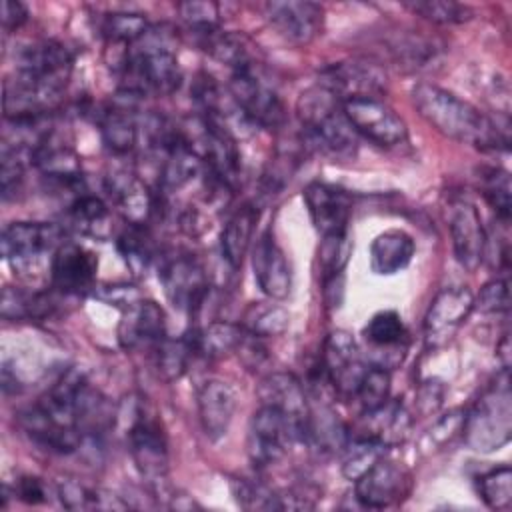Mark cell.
Segmentation results:
<instances>
[{
	"label": "cell",
	"mask_w": 512,
	"mask_h": 512,
	"mask_svg": "<svg viewBox=\"0 0 512 512\" xmlns=\"http://www.w3.org/2000/svg\"><path fill=\"white\" fill-rule=\"evenodd\" d=\"M412 100L420 116L450 140L472 144L480 150H506L510 144L508 120H494L436 84H416Z\"/></svg>",
	"instance_id": "cell-1"
},
{
	"label": "cell",
	"mask_w": 512,
	"mask_h": 512,
	"mask_svg": "<svg viewBox=\"0 0 512 512\" xmlns=\"http://www.w3.org/2000/svg\"><path fill=\"white\" fill-rule=\"evenodd\" d=\"M296 114L308 146L336 160H350L356 156L358 134L348 124L342 112V100L334 92L322 84L310 86L300 94Z\"/></svg>",
	"instance_id": "cell-2"
},
{
	"label": "cell",
	"mask_w": 512,
	"mask_h": 512,
	"mask_svg": "<svg viewBox=\"0 0 512 512\" xmlns=\"http://www.w3.org/2000/svg\"><path fill=\"white\" fill-rule=\"evenodd\" d=\"M122 90L138 96H170L180 88L182 70L170 44L148 32L128 46L122 62Z\"/></svg>",
	"instance_id": "cell-3"
},
{
	"label": "cell",
	"mask_w": 512,
	"mask_h": 512,
	"mask_svg": "<svg viewBox=\"0 0 512 512\" xmlns=\"http://www.w3.org/2000/svg\"><path fill=\"white\" fill-rule=\"evenodd\" d=\"M512 434V394L508 370L496 376V382L476 400L474 408L464 414L462 436L474 452H494L508 444Z\"/></svg>",
	"instance_id": "cell-4"
},
{
	"label": "cell",
	"mask_w": 512,
	"mask_h": 512,
	"mask_svg": "<svg viewBox=\"0 0 512 512\" xmlns=\"http://www.w3.org/2000/svg\"><path fill=\"white\" fill-rule=\"evenodd\" d=\"M72 68L74 58L62 42L40 40L22 50L14 74L32 84L50 104H56L72 76Z\"/></svg>",
	"instance_id": "cell-5"
},
{
	"label": "cell",
	"mask_w": 512,
	"mask_h": 512,
	"mask_svg": "<svg viewBox=\"0 0 512 512\" xmlns=\"http://www.w3.org/2000/svg\"><path fill=\"white\" fill-rule=\"evenodd\" d=\"M158 278L168 302L182 312L196 314L208 298V274L190 252L178 250L162 256Z\"/></svg>",
	"instance_id": "cell-6"
},
{
	"label": "cell",
	"mask_w": 512,
	"mask_h": 512,
	"mask_svg": "<svg viewBox=\"0 0 512 512\" xmlns=\"http://www.w3.org/2000/svg\"><path fill=\"white\" fill-rule=\"evenodd\" d=\"M64 242V230L52 222H12L2 230L0 250L16 272H32L42 256L56 252Z\"/></svg>",
	"instance_id": "cell-7"
},
{
	"label": "cell",
	"mask_w": 512,
	"mask_h": 512,
	"mask_svg": "<svg viewBox=\"0 0 512 512\" xmlns=\"http://www.w3.org/2000/svg\"><path fill=\"white\" fill-rule=\"evenodd\" d=\"M230 96L240 112L254 124L274 130L286 122V110L278 92L260 76L258 64L234 70L230 78Z\"/></svg>",
	"instance_id": "cell-8"
},
{
	"label": "cell",
	"mask_w": 512,
	"mask_h": 512,
	"mask_svg": "<svg viewBox=\"0 0 512 512\" xmlns=\"http://www.w3.org/2000/svg\"><path fill=\"white\" fill-rule=\"evenodd\" d=\"M294 440L298 436L292 424L276 408L262 404L250 420L246 452L250 462L262 470L280 462Z\"/></svg>",
	"instance_id": "cell-9"
},
{
	"label": "cell",
	"mask_w": 512,
	"mask_h": 512,
	"mask_svg": "<svg viewBox=\"0 0 512 512\" xmlns=\"http://www.w3.org/2000/svg\"><path fill=\"white\" fill-rule=\"evenodd\" d=\"M342 112L356 134L378 146L390 148L408 136L406 122L380 98L344 100Z\"/></svg>",
	"instance_id": "cell-10"
},
{
	"label": "cell",
	"mask_w": 512,
	"mask_h": 512,
	"mask_svg": "<svg viewBox=\"0 0 512 512\" xmlns=\"http://www.w3.org/2000/svg\"><path fill=\"white\" fill-rule=\"evenodd\" d=\"M366 368L368 362L350 332L334 330L328 334L322 352V372L338 396L354 398Z\"/></svg>",
	"instance_id": "cell-11"
},
{
	"label": "cell",
	"mask_w": 512,
	"mask_h": 512,
	"mask_svg": "<svg viewBox=\"0 0 512 512\" xmlns=\"http://www.w3.org/2000/svg\"><path fill=\"white\" fill-rule=\"evenodd\" d=\"M128 446L136 470L146 482L160 486L168 474V442L160 422L138 408L128 430Z\"/></svg>",
	"instance_id": "cell-12"
},
{
	"label": "cell",
	"mask_w": 512,
	"mask_h": 512,
	"mask_svg": "<svg viewBox=\"0 0 512 512\" xmlns=\"http://www.w3.org/2000/svg\"><path fill=\"white\" fill-rule=\"evenodd\" d=\"M362 338L368 346L364 354L368 366L390 372L404 362L410 340L402 316L396 310L376 312L362 328Z\"/></svg>",
	"instance_id": "cell-13"
},
{
	"label": "cell",
	"mask_w": 512,
	"mask_h": 512,
	"mask_svg": "<svg viewBox=\"0 0 512 512\" xmlns=\"http://www.w3.org/2000/svg\"><path fill=\"white\" fill-rule=\"evenodd\" d=\"M386 72L370 60H344L326 66L318 84L334 92L342 102L352 98H380L386 92Z\"/></svg>",
	"instance_id": "cell-14"
},
{
	"label": "cell",
	"mask_w": 512,
	"mask_h": 512,
	"mask_svg": "<svg viewBox=\"0 0 512 512\" xmlns=\"http://www.w3.org/2000/svg\"><path fill=\"white\" fill-rule=\"evenodd\" d=\"M98 258L76 242H62L52 252L50 282L64 296H84L96 286Z\"/></svg>",
	"instance_id": "cell-15"
},
{
	"label": "cell",
	"mask_w": 512,
	"mask_h": 512,
	"mask_svg": "<svg viewBox=\"0 0 512 512\" xmlns=\"http://www.w3.org/2000/svg\"><path fill=\"white\" fill-rule=\"evenodd\" d=\"M354 482V498L364 508H388L410 492V472L386 456Z\"/></svg>",
	"instance_id": "cell-16"
},
{
	"label": "cell",
	"mask_w": 512,
	"mask_h": 512,
	"mask_svg": "<svg viewBox=\"0 0 512 512\" xmlns=\"http://www.w3.org/2000/svg\"><path fill=\"white\" fill-rule=\"evenodd\" d=\"M264 12L272 28L296 46L310 44L324 28V8L308 0L266 2Z\"/></svg>",
	"instance_id": "cell-17"
},
{
	"label": "cell",
	"mask_w": 512,
	"mask_h": 512,
	"mask_svg": "<svg viewBox=\"0 0 512 512\" xmlns=\"http://www.w3.org/2000/svg\"><path fill=\"white\" fill-rule=\"evenodd\" d=\"M474 310V294L466 286H446L432 300L424 316V336L428 346H440L466 322Z\"/></svg>",
	"instance_id": "cell-18"
},
{
	"label": "cell",
	"mask_w": 512,
	"mask_h": 512,
	"mask_svg": "<svg viewBox=\"0 0 512 512\" xmlns=\"http://www.w3.org/2000/svg\"><path fill=\"white\" fill-rule=\"evenodd\" d=\"M202 142V160L206 162L210 174L228 190H234L240 184V152L236 138L226 128V124H222L218 114L204 116Z\"/></svg>",
	"instance_id": "cell-19"
},
{
	"label": "cell",
	"mask_w": 512,
	"mask_h": 512,
	"mask_svg": "<svg viewBox=\"0 0 512 512\" xmlns=\"http://www.w3.org/2000/svg\"><path fill=\"white\" fill-rule=\"evenodd\" d=\"M118 342L124 350H152L166 338L164 310L152 300H136L122 310L116 330Z\"/></svg>",
	"instance_id": "cell-20"
},
{
	"label": "cell",
	"mask_w": 512,
	"mask_h": 512,
	"mask_svg": "<svg viewBox=\"0 0 512 512\" xmlns=\"http://www.w3.org/2000/svg\"><path fill=\"white\" fill-rule=\"evenodd\" d=\"M260 402L276 408L294 428L298 440H306L310 404L300 380L290 372L268 374L258 388Z\"/></svg>",
	"instance_id": "cell-21"
},
{
	"label": "cell",
	"mask_w": 512,
	"mask_h": 512,
	"mask_svg": "<svg viewBox=\"0 0 512 512\" xmlns=\"http://www.w3.org/2000/svg\"><path fill=\"white\" fill-rule=\"evenodd\" d=\"M304 202L314 228L324 236L346 234L352 212V200L346 190L326 184L310 182L304 188Z\"/></svg>",
	"instance_id": "cell-22"
},
{
	"label": "cell",
	"mask_w": 512,
	"mask_h": 512,
	"mask_svg": "<svg viewBox=\"0 0 512 512\" xmlns=\"http://www.w3.org/2000/svg\"><path fill=\"white\" fill-rule=\"evenodd\" d=\"M450 236L458 264L474 272L484 260L486 230L474 204L458 200L450 206Z\"/></svg>",
	"instance_id": "cell-23"
},
{
	"label": "cell",
	"mask_w": 512,
	"mask_h": 512,
	"mask_svg": "<svg viewBox=\"0 0 512 512\" xmlns=\"http://www.w3.org/2000/svg\"><path fill=\"white\" fill-rule=\"evenodd\" d=\"M18 424L34 444L56 454L76 452L84 444V436L78 428L58 422L38 402L18 414Z\"/></svg>",
	"instance_id": "cell-24"
},
{
	"label": "cell",
	"mask_w": 512,
	"mask_h": 512,
	"mask_svg": "<svg viewBox=\"0 0 512 512\" xmlns=\"http://www.w3.org/2000/svg\"><path fill=\"white\" fill-rule=\"evenodd\" d=\"M106 190L116 210L128 224L146 226L158 210V200L148 186L128 170H114L106 176Z\"/></svg>",
	"instance_id": "cell-25"
},
{
	"label": "cell",
	"mask_w": 512,
	"mask_h": 512,
	"mask_svg": "<svg viewBox=\"0 0 512 512\" xmlns=\"http://www.w3.org/2000/svg\"><path fill=\"white\" fill-rule=\"evenodd\" d=\"M254 278L270 300H284L292 288V272L282 248L266 230L252 252Z\"/></svg>",
	"instance_id": "cell-26"
},
{
	"label": "cell",
	"mask_w": 512,
	"mask_h": 512,
	"mask_svg": "<svg viewBox=\"0 0 512 512\" xmlns=\"http://www.w3.org/2000/svg\"><path fill=\"white\" fill-rule=\"evenodd\" d=\"M198 418L208 440L218 442L228 434L236 412V394L222 380H206L198 388Z\"/></svg>",
	"instance_id": "cell-27"
},
{
	"label": "cell",
	"mask_w": 512,
	"mask_h": 512,
	"mask_svg": "<svg viewBox=\"0 0 512 512\" xmlns=\"http://www.w3.org/2000/svg\"><path fill=\"white\" fill-rule=\"evenodd\" d=\"M30 162L50 180L66 186H76L82 180L80 158L54 130L32 150Z\"/></svg>",
	"instance_id": "cell-28"
},
{
	"label": "cell",
	"mask_w": 512,
	"mask_h": 512,
	"mask_svg": "<svg viewBox=\"0 0 512 512\" xmlns=\"http://www.w3.org/2000/svg\"><path fill=\"white\" fill-rule=\"evenodd\" d=\"M362 426L360 432H350V438H372L390 448L408 436L412 418L402 402L388 400L380 408L364 412Z\"/></svg>",
	"instance_id": "cell-29"
},
{
	"label": "cell",
	"mask_w": 512,
	"mask_h": 512,
	"mask_svg": "<svg viewBox=\"0 0 512 512\" xmlns=\"http://www.w3.org/2000/svg\"><path fill=\"white\" fill-rule=\"evenodd\" d=\"M192 34L196 36V42L200 44L202 50H206L218 62L230 66L232 72L258 64L252 50L254 46L244 34L226 32L220 28L196 30Z\"/></svg>",
	"instance_id": "cell-30"
},
{
	"label": "cell",
	"mask_w": 512,
	"mask_h": 512,
	"mask_svg": "<svg viewBox=\"0 0 512 512\" xmlns=\"http://www.w3.org/2000/svg\"><path fill=\"white\" fill-rule=\"evenodd\" d=\"M416 252V244L404 230H384L370 244V270L378 276H392L404 270Z\"/></svg>",
	"instance_id": "cell-31"
},
{
	"label": "cell",
	"mask_w": 512,
	"mask_h": 512,
	"mask_svg": "<svg viewBox=\"0 0 512 512\" xmlns=\"http://www.w3.org/2000/svg\"><path fill=\"white\" fill-rule=\"evenodd\" d=\"M350 440V432L342 418L326 404L310 406L306 440L322 454H342Z\"/></svg>",
	"instance_id": "cell-32"
},
{
	"label": "cell",
	"mask_w": 512,
	"mask_h": 512,
	"mask_svg": "<svg viewBox=\"0 0 512 512\" xmlns=\"http://www.w3.org/2000/svg\"><path fill=\"white\" fill-rule=\"evenodd\" d=\"M258 210L252 204L240 206L224 224L220 234V254L230 270H238L250 248Z\"/></svg>",
	"instance_id": "cell-33"
},
{
	"label": "cell",
	"mask_w": 512,
	"mask_h": 512,
	"mask_svg": "<svg viewBox=\"0 0 512 512\" xmlns=\"http://www.w3.org/2000/svg\"><path fill=\"white\" fill-rule=\"evenodd\" d=\"M100 136L112 154H128L140 138V124L130 106L116 104L100 114Z\"/></svg>",
	"instance_id": "cell-34"
},
{
	"label": "cell",
	"mask_w": 512,
	"mask_h": 512,
	"mask_svg": "<svg viewBox=\"0 0 512 512\" xmlns=\"http://www.w3.org/2000/svg\"><path fill=\"white\" fill-rule=\"evenodd\" d=\"M246 336V330L240 324L216 320L206 324L200 330H192L190 338L196 354H202L208 360L224 358L238 350Z\"/></svg>",
	"instance_id": "cell-35"
},
{
	"label": "cell",
	"mask_w": 512,
	"mask_h": 512,
	"mask_svg": "<svg viewBox=\"0 0 512 512\" xmlns=\"http://www.w3.org/2000/svg\"><path fill=\"white\" fill-rule=\"evenodd\" d=\"M68 224L84 234L98 240L110 236V210L106 202L94 194H78L68 206Z\"/></svg>",
	"instance_id": "cell-36"
},
{
	"label": "cell",
	"mask_w": 512,
	"mask_h": 512,
	"mask_svg": "<svg viewBox=\"0 0 512 512\" xmlns=\"http://www.w3.org/2000/svg\"><path fill=\"white\" fill-rule=\"evenodd\" d=\"M58 498L64 508L68 510H126L128 502H124L120 496L102 490L86 486L80 480L66 478L60 480L56 486Z\"/></svg>",
	"instance_id": "cell-37"
},
{
	"label": "cell",
	"mask_w": 512,
	"mask_h": 512,
	"mask_svg": "<svg viewBox=\"0 0 512 512\" xmlns=\"http://www.w3.org/2000/svg\"><path fill=\"white\" fill-rule=\"evenodd\" d=\"M116 248L134 276L146 274L150 262L156 256L150 232L146 230V226H138V224H128L120 232L116 240Z\"/></svg>",
	"instance_id": "cell-38"
},
{
	"label": "cell",
	"mask_w": 512,
	"mask_h": 512,
	"mask_svg": "<svg viewBox=\"0 0 512 512\" xmlns=\"http://www.w3.org/2000/svg\"><path fill=\"white\" fill-rule=\"evenodd\" d=\"M196 354L190 334L182 338H164L154 348V368L164 382L178 380L188 370L190 358Z\"/></svg>",
	"instance_id": "cell-39"
},
{
	"label": "cell",
	"mask_w": 512,
	"mask_h": 512,
	"mask_svg": "<svg viewBox=\"0 0 512 512\" xmlns=\"http://www.w3.org/2000/svg\"><path fill=\"white\" fill-rule=\"evenodd\" d=\"M290 314L284 306L274 302H254L244 310L242 328L258 338L280 336L288 330Z\"/></svg>",
	"instance_id": "cell-40"
},
{
	"label": "cell",
	"mask_w": 512,
	"mask_h": 512,
	"mask_svg": "<svg viewBox=\"0 0 512 512\" xmlns=\"http://www.w3.org/2000/svg\"><path fill=\"white\" fill-rule=\"evenodd\" d=\"M148 20L140 12H108L100 20V34L114 44H134L148 32Z\"/></svg>",
	"instance_id": "cell-41"
},
{
	"label": "cell",
	"mask_w": 512,
	"mask_h": 512,
	"mask_svg": "<svg viewBox=\"0 0 512 512\" xmlns=\"http://www.w3.org/2000/svg\"><path fill=\"white\" fill-rule=\"evenodd\" d=\"M388 446L372 438H350L344 448L342 474L348 480H358L366 470H370L382 456H386Z\"/></svg>",
	"instance_id": "cell-42"
},
{
	"label": "cell",
	"mask_w": 512,
	"mask_h": 512,
	"mask_svg": "<svg viewBox=\"0 0 512 512\" xmlns=\"http://www.w3.org/2000/svg\"><path fill=\"white\" fill-rule=\"evenodd\" d=\"M50 310V300L38 292H28L22 288L6 286L2 290L0 312L4 320H28L40 318Z\"/></svg>",
	"instance_id": "cell-43"
},
{
	"label": "cell",
	"mask_w": 512,
	"mask_h": 512,
	"mask_svg": "<svg viewBox=\"0 0 512 512\" xmlns=\"http://www.w3.org/2000/svg\"><path fill=\"white\" fill-rule=\"evenodd\" d=\"M234 500L244 510H282L280 494L254 478H234L230 482Z\"/></svg>",
	"instance_id": "cell-44"
},
{
	"label": "cell",
	"mask_w": 512,
	"mask_h": 512,
	"mask_svg": "<svg viewBox=\"0 0 512 512\" xmlns=\"http://www.w3.org/2000/svg\"><path fill=\"white\" fill-rule=\"evenodd\" d=\"M478 492L492 510H510L512 506V470L508 464L488 470L478 478Z\"/></svg>",
	"instance_id": "cell-45"
},
{
	"label": "cell",
	"mask_w": 512,
	"mask_h": 512,
	"mask_svg": "<svg viewBox=\"0 0 512 512\" xmlns=\"http://www.w3.org/2000/svg\"><path fill=\"white\" fill-rule=\"evenodd\" d=\"M404 8L434 24H462L474 14L470 6L452 0H414L404 2Z\"/></svg>",
	"instance_id": "cell-46"
},
{
	"label": "cell",
	"mask_w": 512,
	"mask_h": 512,
	"mask_svg": "<svg viewBox=\"0 0 512 512\" xmlns=\"http://www.w3.org/2000/svg\"><path fill=\"white\" fill-rule=\"evenodd\" d=\"M480 190L502 222H510V176L502 168H482Z\"/></svg>",
	"instance_id": "cell-47"
},
{
	"label": "cell",
	"mask_w": 512,
	"mask_h": 512,
	"mask_svg": "<svg viewBox=\"0 0 512 512\" xmlns=\"http://www.w3.org/2000/svg\"><path fill=\"white\" fill-rule=\"evenodd\" d=\"M354 398H358L364 412L380 408L384 402L390 400V372L368 366Z\"/></svg>",
	"instance_id": "cell-48"
},
{
	"label": "cell",
	"mask_w": 512,
	"mask_h": 512,
	"mask_svg": "<svg viewBox=\"0 0 512 512\" xmlns=\"http://www.w3.org/2000/svg\"><path fill=\"white\" fill-rule=\"evenodd\" d=\"M392 56L400 62V66L408 68H418L422 66L430 56H434V44H430L424 38H414V36H404L400 40H394L390 44Z\"/></svg>",
	"instance_id": "cell-49"
},
{
	"label": "cell",
	"mask_w": 512,
	"mask_h": 512,
	"mask_svg": "<svg viewBox=\"0 0 512 512\" xmlns=\"http://www.w3.org/2000/svg\"><path fill=\"white\" fill-rule=\"evenodd\" d=\"M350 240L348 234H338V236H324L318 252V260L322 266V274H332V272H344V266L350 256Z\"/></svg>",
	"instance_id": "cell-50"
},
{
	"label": "cell",
	"mask_w": 512,
	"mask_h": 512,
	"mask_svg": "<svg viewBox=\"0 0 512 512\" xmlns=\"http://www.w3.org/2000/svg\"><path fill=\"white\" fill-rule=\"evenodd\" d=\"M178 12L192 32L218 28V22H220V6L216 2H198V0L180 2Z\"/></svg>",
	"instance_id": "cell-51"
},
{
	"label": "cell",
	"mask_w": 512,
	"mask_h": 512,
	"mask_svg": "<svg viewBox=\"0 0 512 512\" xmlns=\"http://www.w3.org/2000/svg\"><path fill=\"white\" fill-rule=\"evenodd\" d=\"M474 308L484 314H500L510 308V288L506 278L490 280L480 288L478 298H474Z\"/></svg>",
	"instance_id": "cell-52"
},
{
	"label": "cell",
	"mask_w": 512,
	"mask_h": 512,
	"mask_svg": "<svg viewBox=\"0 0 512 512\" xmlns=\"http://www.w3.org/2000/svg\"><path fill=\"white\" fill-rule=\"evenodd\" d=\"M462 426H464V412L462 410H450L448 414H444L442 418H438L434 422V426L426 432L424 442H428V448H440L446 442H450L454 436L462 434Z\"/></svg>",
	"instance_id": "cell-53"
},
{
	"label": "cell",
	"mask_w": 512,
	"mask_h": 512,
	"mask_svg": "<svg viewBox=\"0 0 512 512\" xmlns=\"http://www.w3.org/2000/svg\"><path fill=\"white\" fill-rule=\"evenodd\" d=\"M12 494H14V498L22 500L24 504H32V506L44 504L48 500V496H50L48 486L44 484V480H40L36 476H22V478H18V482L12 488Z\"/></svg>",
	"instance_id": "cell-54"
},
{
	"label": "cell",
	"mask_w": 512,
	"mask_h": 512,
	"mask_svg": "<svg viewBox=\"0 0 512 512\" xmlns=\"http://www.w3.org/2000/svg\"><path fill=\"white\" fill-rule=\"evenodd\" d=\"M98 298L104 300V302H108L110 306L114 304V306H120V308L124 310V308H128L130 304H134L136 300H140L142 296H140V292H138L134 286H130V284H112V286H102V288L98 290Z\"/></svg>",
	"instance_id": "cell-55"
},
{
	"label": "cell",
	"mask_w": 512,
	"mask_h": 512,
	"mask_svg": "<svg viewBox=\"0 0 512 512\" xmlns=\"http://www.w3.org/2000/svg\"><path fill=\"white\" fill-rule=\"evenodd\" d=\"M444 400V386L438 380H428L420 386L416 396V406L422 414H434Z\"/></svg>",
	"instance_id": "cell-56"
},
{
	"label": "cell",
	"mask_w": 512,
	"mask_h": 512,
	"mask_svg": "<svg viewBox=\"0 0 512 512\" xmlns=\"http://www.w3.org/2000/svg\"><path fill=\"white\" fill-rule=\"evenodd\" d=\"M28 20V8L18 0L2 2V28L4 32L18 30Z\"/></svg>",
	"instance_id": "cell-57"
},
{
	"label": "cell",
	"mask_w": 512,
	"mask_h": 512,
	"mask_svg": "<svg viewBox=\"0 0 512 512\" xmlns=\"http://www.w3.org/2000/svg\"><path fill=\"white\" fill-rule=\"evenodd\" d=\"M322 294L328 306L338 308L342 304L344 298V272H332V274H324L322 280Z\"/></svg>",
	"instance_id": "cell-58"
},
{
	"label": "cell",
	"mask_w": 512,
	"mask_h": 512,
	"mask_svg": "<svg viewBox=\"0 0 512 512\" xmlns=\"http://www.w3.org/2000/svg\"><path fill=\"white\" fill-rule=\"evenodd\" d=\"M510 344H508V336H504L502 338V342H500V346H498V358L502 360V370H508V366H510Z\"/></svg>",
	"instance_id": "cell-59"
}]
</instances>
